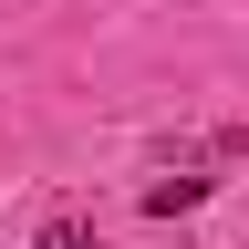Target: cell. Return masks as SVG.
Instances as JSON below:
<instances>
[{
    "label": "cell",
    "mask_w": 249,
    "mask_h": 249,
    "mask_svg": "<svg viewBox=\"0 0 249 249\" xmlns=\"http://www.w3.org/2000/svg\"><path fill=\"white\" fill-rule=\"evenodd\" d=\"M31 249H93V218H52V229L31 239Z\"/></svg>",
    "instance_id": "2"
},
{
    "label": "cell",
    "mask_w": 249,
    "mask_h": 249,
    "mask_svg": "<svg viewBox=\"0 0 249 249\" xmlns=\"http://www.w3.org/2000/svg\"><path fill=\"white\" fill-rule=\"evenodd\" d=\"M197 197H208V177H156V187H145L156 218H177V208H197Z\"/></svg>",
    "instance_id": "1"
}]
</instances>
